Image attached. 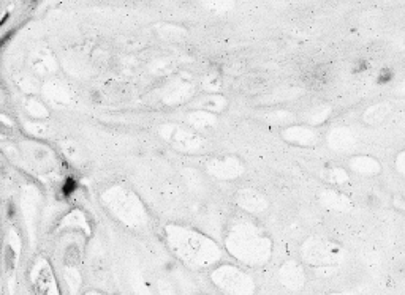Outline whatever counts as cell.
I'll list each match as a JSON object with an SVG mask.
<instances>
[{
	"mask_svg": "<svg viewBox=\"0 0 405 295\" xmlns=\"http://www.w3.org/2000/svg\"><path fill=\"white\" fill-rule=\"evenodd\" d=\"M280 136L285 142L292 144L295 147H304V149H309V147H315L320 142L322 136L315 126L306 125V123H292L285 128H282Z\"/></svg>",
	"mask_w": 405,
	"mask_h": 295,
	"instance_id": "obj_4",
	"label": "cell"
},
{
	"mask_svg": "<svg viewBox=\"0 0 405 295\" xmlns=\"http://www.w3.org/2000/svg\"><path fill=\"white\" fill-rule=\"evenodd\" d=\"M277 281L283 289L290 292L302 290L307 281L304 265L295 259H286L277 270Z\"/></svg>",
	"mask_w": 405,
	"mask_h": 295,
	"instance_id": "obj_3",
	"label": "cell"
},
{
	"mask_svg": "<svg viewBox=\"0 0 405 295\" xmlns=\"http://www.w3.org/2000/svg\"><path fill=\"white\" fill-rule=\"evenodd\" d=\"M393 114V103L391 101H377L370 105L361 115V120L367 126H379L382 125L389 115Z\"/></svg>",
	"mask_w": 405,
	"mask_h": 295,
	"instance_id": "obj_9",
	"label": "cell"
},
{
	"mask_svg": "<svg viewBox=\"0 0 405 295\" xmlns=\"http://www.w3.org/2000/svg\"><path fill=\"white\" fill-rule=\"evenodd\" d=\"M394 169L397 171V174H400L405 179V149L400 150L396 158H394Z\"/></svg>",
	"mask_w": 405,
	"mask_h": 295,
	"instance_id": "obj_14",
	"label": "cell"
},
{
	"mask_svg": "<svg viewBox=\"0 0 405 295\" xmlns=\"http://www.w3.org/2000/svg\"><path fill=\"white\" fill-rule=\"evenodd\" d=\"M263 119L266 123L272 126H288L292 123H296V114L290 109H283V108H274V109H266L263 112Z\"/></svg>",
	"mask_w": 405,
	"mask_h": 295,
	"instance_id": "obj_12",
	"label": "cell"
},
{
	"mask_svg": "<svg viewBox=\"0 0 405 295\" xmlns=\"http://www.w3.org/2000/svg\"><path fill=\"white\" fill-rule=\"evenodd\" d=\"M235 254L249 267H263L274 253V242L271 235L258 224L247 221L235 227L231 234Z\"/></svg>",
	"mask_w": 405,
	"mask_h": 295,
	"instance_id": "obj_1",
	"label": "cell"
},
{
	"mask_svg": "<svg viewBox=\"0 0 405 295\" xmlns=\"http://www.w3.org/2000/svg\"><path fill=\"white\" fill-rule=\"evenodd\" d=\"M393 95L397 96V98H405V78H403L400 82H397V84L394 85V88H393Z\"/></svg>",
	"mask_w": 405,
	"mask_h": 295,
	"instance_id": "obj_16",
	"label": "cell"
},
{
	"mask_svg": "<svg viewBox=\"0 0 405 295\" xmlns=\"http://www.w3.org/2000/svg\"><path fill=\"white\" fill-rule=\"evenodd\" d=\"M326 145L329 150L339 155H349L356 149V135L355 131L349 126H332L325 136Z\"/></svg>",
	"mask_w": 405,
	"mask_h": 295,
	"instance_id": "obj_5",
	"label": "cell"
},
{
	"mask_svg": "<svg viewBox=\"0 0 405 295\" xmlns=\"http://www.w3.org/2000/svg\"><path fill=\"white\" fill-rule=\"evenodd\" d=\"M14 34H16V28H13V30H8L5 35L0 37V51H2V49L7 46V43H8V41H10V40L14 37Z\"/></svg>",
	"mask_w": 405,
	"mask_h": 295,
	"instance_id": "obj_17",
	"label": "cell"
},
{
	"mask_svg": "<svg viewBox=\"0 0 405 295\" xmlns=\"http://www.w3.org/2000/svg\"><path fill=\"white\" fill-rule=\"evenodd\" d=\"M332 114V106L329 103H318V105L309 108L306 112H302V122L310 126H322L325 125Z\"/></svg>",
	"mask_w": 405,
	"mask_h": 295,
	"instance_id": "obj_10",
	"label": "cell"
},
{
	"mask_svg": "<svg viewBox=\"0 0 405 295\" xmlns=\"http://www.w3.org/2000/svg\"><path fill=\"white\" fill-rule=\"evenodd\" d=\"M320 175L329 186H334V188H340L350 182V172L343 166H336V165L325 166Z\"/></svg>",
	"mask_w": 405,
	"mask_h": 295,
	"instance_id": "obj_11",
	"label": "cell"
},
{
	"mask_svg": "<svg viewBox=\"0 0 405 295\" xmlns=\"http://www.w3.org/2000/svg\"><path fill=\"white\" fill-rule=\"evenodd\" d=\"M316 201L320 202L322 207L328 212L349 213L353 210V201L345 193H342L340 189H336L334 186H328L318 191Z\"/></svg>",
	"mask_w": 405,
	"mask_h": 295,
	"instance_id": "obj_6",
	"label": "cell"
},
{
	"mask_svg": "<svg viewBox=\"0 0 405 295\" xmlns=\"http://www.w3.org/2000/svg\"><path fill=\"white\" fill-rule=\"evenodd\" d=\"M349 169L359 175V177H377L382 174V163L372 156V155H363V153H355L349 158Z\"/></svg>",
	"mask_w": 405,
	"mask_h": 295,
	"instance_id": "obj_7",
	"label": "cell"
},
{
	"mask_svg": "<svg viewBox=\"0 0 405 295\" xmlns=\"http://www.w3.org/2000/svg\"><path fill=\"white\" fill-rule=\"evenodd\" d=\"M239 205L250 213H263L269 209V199L262 191L255 188H245L239 193Z\"/></svg>",
	"mask_w": 405,
	"mask_h": 295,
	"instance_id": "obj_8",
	"label": "cell"
},
{
	"mask_svg": "<svg viewBox=\"0 0 405 295\" xmlns=\"http://www.w3.org/2000/svg\"><path fill=\"white\" fill-rule=\"evenodd\" d=\"M8 19H10V13H5V14H4V18L0 19V27H2V25H4V24L8 21Z\"/></svg>",
	"mask_w": 405,
	"mask_h": 295,
	"instance_id": "obj_19",
	"label": "cell"
},
{
	"mask_svg": "<svg viewBox=\"0 0 405 295\" xmlns=\"http://www.w3.org/2000/svg\"><path fill=\"white\" fill-rule=\"evenodd\" d=\"M299 254L304 264L318 269L339 267L349 259V251L340 243L320 235H310L304 240Z\"/></svg>",
	"mask_w": 405,
	"mask_h": 295,
	"instance_id": "obj_2",
	"label": "cell"
},
{
	"mask_svg": "<svg viewBox=\"0 0 405 295\" xmlns=\"http://www.w3.org/2000/svg\"><path fill=\"white\" fill-rule=\"evenodd\" d=\"M14 213H16V207H14L13 202H8V205H7V215H8V218H13Z\"/></svg>",
	"mask_w": 405,
	"mask_h": 295,
	"instance_id": "obj_18",
	"label": "cell"
},
{
	"mask_svg": "<svg viewBox=\"0 0 405 295\" xmlns=\"http://www.w3.org/2000/svg\"><path fill=\"white\" fill-rule=\"evenodd\" d=\"M32 2H38V0H32Z\"/></svg>",
	"mask_w": 405,
	"mask_h": 295,
	"instance_id": "obj_21",
	"label": "cell"
},
{
	"mask_svg": "<svg viewBox=\"0 0 405 295\" xmlns=\"http://www.w3.org/2000/svg\"><path fill=\"white\" fill-rule=\"evenodd\" d=\"M76 188H78L76 179H73V177H67L64 185H62V196L64 198H70L76 191Z\"/></svg>",
	"mask_w": 405,
	"mask_h": 295,
	"instance_id": "obj_13",
	"label": "cell"
},
{
	"mask_svg": "<svg viewBox=\"0 0 405 295\" xmlns=\"http://www.w3.org/2000/svg\"><path fill=\"white\" fill-rule=\"evenodd\" d=\"M5 264L10 270L14 269V264H16V254H14L11 246H7V249H5Z\"/></svg>",
	"mask_w": 405,
	"mask_h": 295,
	"instance_id": "obj_15",
	"label": "cell"
},
{
	"mask_svg": "<svg viewBox=\"0 0 405 295\" xmlns=\"http://www.w3.org/2000/svg\"><path fill=\"white\" fill-rule=\"evenodd\" d=\"M399 48L402 49V51H405V35L400 38V41H399Z\"/></svg>",
	"mask_w": 405,
	"mask_h": 295,
	"instance_id": "obj_20",
	"label": "cell"
}]
</instances>
